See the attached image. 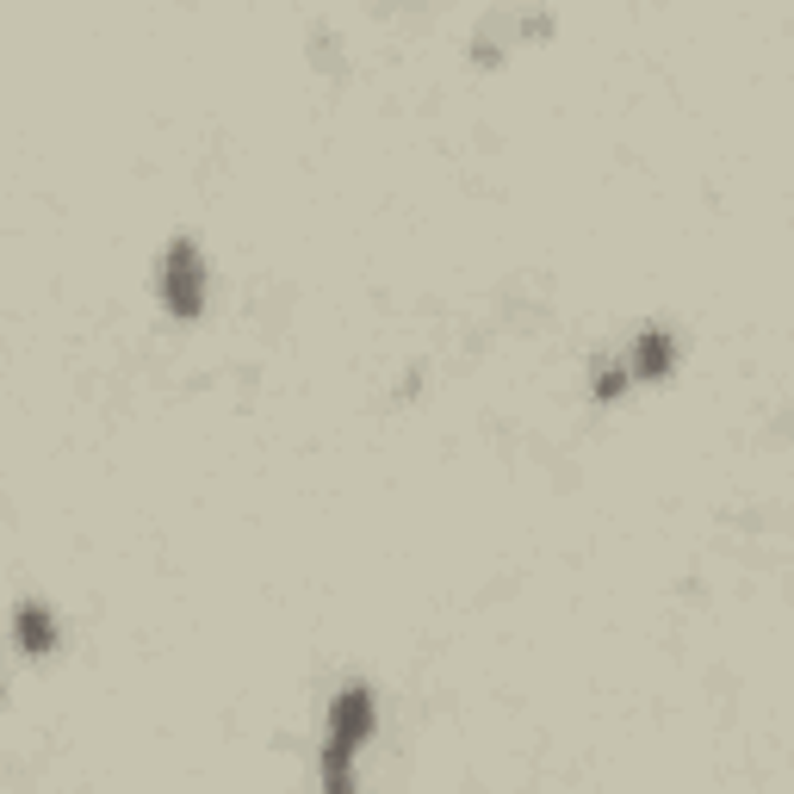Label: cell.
Here are the masks:
<instances>
[{"mask_svg": "<svg viewBox=\"0 0 794 794\" xmlns=\"http://www.w3.org/2000/svg\"><path fill=\"white\" fill-rule=\"evenodd\" d=\"M162 292H168V310H175V317H199L205 268H199L193 242H175V249H168V261H162Z\"/></svg>", "mask_w": 794, "mask_h": 794, "instance_id": "1", "label": "cell"}, {"mask_svg": "<svg viewBox=\"0 0 794 794\" xmlns=\"http://www.w3.org/2000/svg\"><path fill=\"white\" fill-rule=\"evenodd\" d=\"M13 627H20V645H25V652H50V645H57V620L44 615L38 602H25Z\"/></svg>", "mask_w": 794, "mask_h": 794, "instance_id": "2", "label": "cell"}, {"mask_svg": "<svg viewBox=\"0 0 794 794\" xmlns=\"http://www.w3.org/2000/svg\"><path fill=\"white\" fill-rule=\"evenodd\" d=\"M671 360H677V348H671V335H640V342H633V372H640V379H659L664 367H671Z\"/></svg>", "mask_w": 794, "mask_h": 794, "instance_id": "3", "label": "cell"}]
</instances>
